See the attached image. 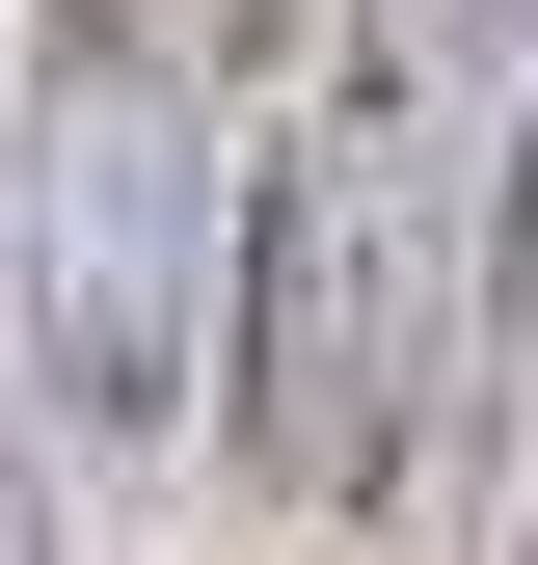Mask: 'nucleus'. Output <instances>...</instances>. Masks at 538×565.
<instances>
[{"label": "nucleus", "instance_id": "7ed1b4c3", "mask_svg": "<svg viewBox=\"0 0 538 565\" xmlns=\"http://www.w3.org/2000/svg\"><path fill=\"white\" fill-rule=\"evenodd\" d=\"M0 565H54V484H28V431H0Z\"/></svg>", "mask_w": 538, "mask_h": 565}, {"label": "nucleus", "instance_id": "f03ea898", "mask_svg": "<svg viewBox=\"0 0 538 565\" xmlns=\"http://www.w3.org/2000/svg\"><path fill=\"white\" fill-rule=\"evenodd\" d=\"M189 269H216V108L162 82V28L54 0V108H28V297H54V377H82L108 431L189 377Z\"/></svg>", "mask_w": 538, "mask_h": 565}, {"label": "nucleus", "instance_id": "f257e3e1", "mask_svg": "<svg viewBox=\"0 0 538 565\" xmlns=\"http://www.w3.org/2000/svg\"><path fill=\"white\" fill-rule=\"evenodd\" d=\"M431 323H458V216L404 189V82H351L216 216V431H243L269 512H351L431 431Z\"/></svg>", "mask_w": 538, "mask_h": 565}]
</instances>
